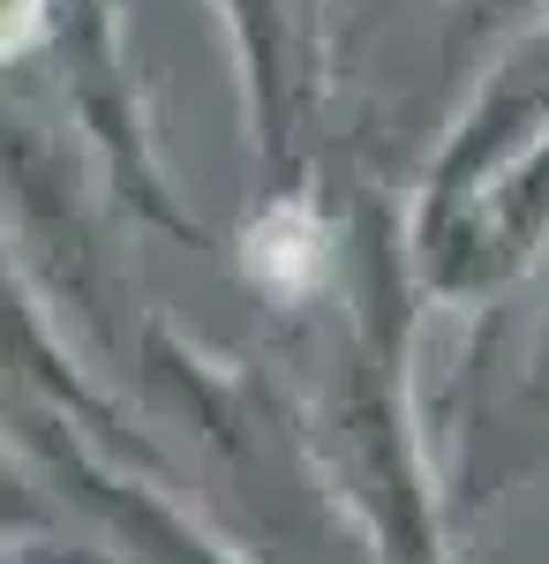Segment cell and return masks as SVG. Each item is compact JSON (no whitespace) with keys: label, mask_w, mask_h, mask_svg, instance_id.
Here are the masks:
<instances>
[{"label":"cell","mask_w":549,"mask_h":564,"mask_svg":"<svg viewBox=\"0 0 549 564\" xmlns=\"http://www.w3.org/2000/svg\"><path fill=\"white\" fill-rule=\"evenodd\" d=\"M31 23H39V0H0V45H15Z\"/></svg>","instance_id":"obj_1"}]
</instances>
